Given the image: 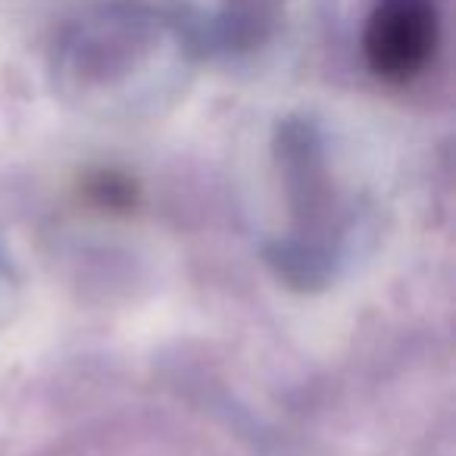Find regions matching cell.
Instances as JSON below:
<instances>
[{
	"instance_id": "1",
	"label": "cell",
	"mask_w": 456,
	"mask_h": 456,
	"mask_svg": "<svg viewBox=\"0 0 456 456\" xmlns=\"http://www.w3.org/2000/svg\"><path fill=\"white\" fill-rule=\"evenodd\" d=\"M366 63L379 78L403 85L428 66L437 47L435 0H379L366 22Z\"/></svg>"
}]
</instances>
